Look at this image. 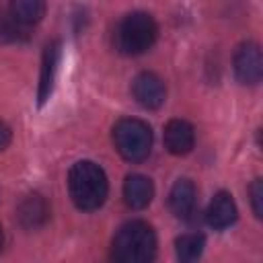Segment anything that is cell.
<instances>
[{
	"label": "cell",
	"mask_w": 263,
	"mask_h": 263,
	"mask_svg": "<svg viewBox=\"0 0 263 263\" xmlns=\"http://www.w3.org/2000/svg\"><path fill=\"white\" fill-rule=\"evenodd\" d=\"M156 257V234L144 220L125 222L111 240L113 263H152Z\"/></svg>",
	"instance_id": "cell-1"
},
{
	"label": "cell",
	"mask_w": 263,
	"mask_h": 263,
	"mask_svg": "<svg viewBox=\"0 0 263 263\" xmlns=\"http://www.w3.org/2000/svg\"><path fill=\"white\" fill-rule=\"evenodd\" d=\"M68 191L78 210H99L109 193L105 171L92 160H78L68 173Z\"/></svg>",
	"instance_id": "cell-2"
},
{
	"label": "cell",
	"mask_w": 263,
	"mask_h": 263,
	"mask_svg": "<svg viewBox=\"0 0 263 263\" xmlns=\"http://www.w3.org/2000/svg\"><path fill=\"white\" fill-rule=\"evenodd\" d=\"M158 37V27L152 14L136 10L125 14L115 29V47L123 55H140L148 51Z\"/></svg>",
	"instance_id": "cell-3"
},
{
	"label": "cell",
	"mask_w": 263,
	"mask_h": 263,
	"mask_svg": "<svg viewBox=\"0 0 263 263\" xmlns=\"http://www.w3.org/2000/svg\"><path fill=\"white\" fill-rule=\"evenodd\" d=\"M113 144L127 162H142L152 150V129L142 119H119L113 127Z\"/></svg>",
	"instance_id": "cell-4"
},
{
	"label": "cell",
	"mask_w": 263,
	"mask_h": 263,
	"mask_svg": "<svg viewBox=\"0 0 263 263\" xmlns=\"http://www.w3.org/2000/svg\"><path fill=\"white\" fill-rule=\"evenodd\" d=\"M234 74L240 84H257L263 76V55L257 43L247 41L234 53Z\"/></svg>",
	"instance_id": "cell-5"
},
{
	"label": "cell",
	"mask_w": 263,
	"mask_h": 263,
	"mask_svg": "<svg viewBox=\"0 0 263 263\" xmlns=\"http://www.w3.org/2000/svg\"><path fill=\"white\" fill-rule=\"evenodd\" d=\"M132 95L144 109H158L166 99V86L154 72H140L132 82Z\"/></svg>",
	"instance_id": "cell-6"
},
{
	"label": "cell",
	"mask_w": 263,
	"mask_h": 263,
	"mask_svg": "<svg viewBox=\"0 0 263 263\" xmlns=\"http://www.w3.org/2000/svg\"><path fill=\"white\" fill-rule=\"evenodd\" d=\"M60 55H62V43L49 41L43 49L41 55V72H39V88H37V101L39 105H43L53 90L55 84V74H58V66H60Z\"/></svg>",
	"instance_id": "cell-7"
},
{
	"label": "cell",
	"mask_w": 263,
	"mask_h": 263,
	"mask_svg": "<svg viewBox=\"0 0 263 263\" xmlns=\"http://www.w3.org/2000/svg\"><path fill=\"white\" fill-rule=\"evenodd\" d=\"M195 129L185 119H171L164 125V148L175 156H185L193 150Z\"/></svg>",
	"instance_id": "cell-8"
},
{
	"label": "cell",
	"mask_w": 263,
	"mask_h": 263,
	"mask_svg": "<svg viewBox=\"0 0 263 263\" xmlns=\"http://www.w3.org/2000/svg\"><path fill=\"white\" fill-rule=\"evenodd\" d=\"M49 218V205L43 195L39 193H29L23 197V201L16 208V220L25 230H35L43 226Z\"/></svg>",
	"instance_id": "cell-9"
},
{
	"label": "cell",
	"mask_w": 263,
	"mask_h": 263,
	"mask_svg": "<svg viewBox=\"0 0 263 263\" xmlns=\"http://www.w3.org/2000/svg\"><path fill=\"white\" fill-rule=\"evenodd\" d=\"M236 216H238L236 203L228 191H218L212 197L208 212H205V220L214 230H224V228L232 226L236 222Z\"/></svg>",
	"instance_id": "cell-10"
},
{
	"label": "cell",
	"mask_w": 263,
	"mask_h": 263,
	"mask_svg": "<svg viewBox=\"0 0 263 263\" xmlns=\"http://www.w3.org/2000/svg\"><path fill=\"white\" fill-rule=\"evenodd\" d=\"M195 203H197V189H195L193 181L191 179L175 181V185L171 187V193H168V208H171V212L177 218L187 220L195 212Z\"/></svg>",
	"instance_id": "cell-11"
},
{
	"label": "cell",
	"mask_w": 263,
	"mask_h": 263,
	"mask_svg": "<svg viewBox=\"0 0 263 263\" xmlns=\"http://www.w3.org/2000/svg\"><path fill=\"white\" fill-rule=\"evenodd\" d=\"M154 197V185L144 175H129L123 183V199L132 210H144Z\"/></svg>",
	"instance_id": "cell-12"
},
{
	"label": "cell",
	"mask_w": 263,
	"mask_h": 263,
	"mask_svg": "<svg viewBox=\"0 0 263 263\" xmlns=\"http://www.w3.org/2000/svg\"><path fill=\"white\" fill-rule=\"evenodd\" d=\"M8 12L23 29H31L33 25H37L43 18L45 2H41V0H12L8 6Z\"/></svg>",
	"instance_id": "cell-13"
},
{
	"label": "cell",
	"mask_w": 263,
	"mask_h": 263,
	"mask_svg": "<svg viewBox=\"0 0 263 263\" xmlns=\"http://www.w3.org/2000/svg\"><path fill=\"white\" fill-rule=\"evenodd\" d=\"M205 247V238L201 232H187L175 240V253L179 263H199Z\"/></svg>",
	"instance_id": "cell-14"
},
{
	"label": "cell",
	"mask_w": 263,
	"mask_h": 263,
	"mask_svg": "<svg viewBox=\"0 0 263 263\" xmlns=\"http://www.w3.org/2000/svg\"><path fill=\"white\" fill-rule=\"evenodd\" d=\"M29 37V29H23L8 12V8H0V41L2 43H14L25 41Z\"/></svg>",
	"instance_id": "cell-15"
},
{
	"label": "cell",
	"mask_w": 263,
	"mask_h": 263,
	"mask_svg": "<svg viewBox=\"0 0 263 263\" xmlns=\"http://www.w3.org/2000/svg\"><path fill=\"white\" fill-rule=\"evenodd\" d=\"M249 195H251V205H253V212L257 218L263 216V181L261 179H255L249 187Z\"/></svg>",
	"instance_id": "cell-16"
},
{
	"label": "cell",
	"mask_w": 263,
	"mask_h": 263,
	"mask_svg": "<svg viewBox=\"0 0 263 263\" xmlns=\"http://www.w3.org/2000/svg\"><path fill=\"white\" fill-rule=\"evenodd\" d=\"M10 140H12V132H10V127H8L4 121H0V152H2L4 148H8Z\"/></svg>",
	"instance_id": "cell-17"
},
{
	"label": "cell",
	"mask_w": 263,
	"mask_h": 263,
	"mask_svg": "<svg viewBox=\"0 0 263 263\" xmlns=\"http://www.w3.org/2000/svg\"><path fill=\"white\" fill-rule=\"evenodd\" d=\"M2 245H4V232H2V226H0V253H2Z\"/></svg>",
	"instance_id": "cell-18"
}]
</instances>
